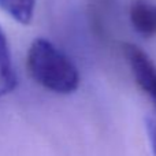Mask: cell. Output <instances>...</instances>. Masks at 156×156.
I'll return each mask as SVG.
<instances>
[{
	"label": "cell",
	"instance_id": "cell-2",
	"mask_svg": "<svg viewBox=\"0 0 156 156\" xmlns=\"http://www.w3.org/2000/svg\"><path fill=\"white\" fill-rule=\"evenodd\" d=\"M122 52L140 90L151 100L156 110V65L136 44L125 43Z\"/></svg>",
	"mask_w": 156,
	"mask_h": 156
},
{
	"label": "cell",
	"instance_id": "cell-7",
	"mask_svg": "<svg viewBox=\"0 0 156 156\" xmlns=\"http://www.w3.org/2000/svg\"><path fill=\"white\" fill-rule=\"evenodd\" d=\"M145 132L148 137L149 145H151L152 154L156 156V118L155 116H147L145 118Z\"/></svg>",
	"mask_w": 156,
	"mask_h": 156
},
{
	"label": "cell",
	"instance_id": "cell-6",
	"mask_svg": "<svg viewBox=\"0 0 156 156\" xmlns=\"http://www.w3.org/2000/svg\"><path fill=\"white\" fill-rule=\"evenodd\" d=\"M0 10L21 25H29L33 21L36 0H0Z\"/></svg>",
	"mask_w": 156,
	"mask_h": 156
},
{
	"label": "cell",
	"instance_id": "cell-1",
	"mask_svg": "<svg viewBox=\"0 0 156 156\" xmlns=\"http://www.w3.org/2000/svg\"><path fill=\"white\" fill-rule=\"evenodd\" d=\"M26 69L34 82L58 94L74 93L81 82L73 60L44 37L32 41L26 55Z\"/></svg>",
	"mask_w": 156,
	"mask_h": 156
},
{
	"label": "cell",
	"instance_id": "cell-4",
	"mask_svg": "<svg viewBox=\"0 0 156 156\" xmlns=\"http://www.w3.org/2000/svg\"><path fill=\"white\" fill-rule=\"evenodd\" d=\"M115 7V0H88L89 25L97 38L105 40L108 37V18Z\"/></svg>",
	"mask_w": 156,
	"mask_h": 156
},
{
	"label": "cell",
	"instance_id": "cell-3",
	"mask_svg": "<svg viewBox=\"0 0 156 156\" xmlns=\"http://www.w3.org/2000/svg\"><path fill=\"white\" fill-rule=\"evenodd\" d=\"M132 26L145 38L156 37V3L151 0H133L129 8Z\"/></svg>",
	"mask_w": 156,
	"mask_h": 156
},
{
	"label": "cell",
	"instance_id": "cell-5",
	"mask_svg": "<svg viewBox=\"0 0 156 156\" xmlns=\"http://www.w3.org/2000/svg\"><path fill=\"white\" fill-rule=\"evenodd\" d=\"M18 85L12 58H11L10 45L5 37L4 30L0 26V99L11 93Z\"/></svg>",
	"mask_w": 156,
	"mask_h": 156
}]
</instances>
